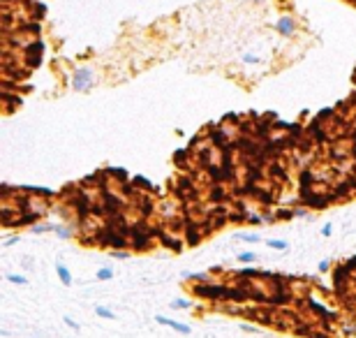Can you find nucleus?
I'll list each match as a JSON object with an SVG mask.
<instances>
[{
  "instance_id": "nucleus-1",
  "label": "nucleus",
  "mask_w": 356,
  "mask_h": 338,
  "mask_svg": "<svg viewBox=\"0 0 356 338\" xmlns=\"http://www.w3.org/2000/svg\"><path fill=\"white\" fill-rule=\"evenodd\" d=\"M97 74L92 67H77L72 72V79H69V83H72V88L77 93H83L88 91V88H92V83H95Z\"/></svg>"
},
{
  "instance_id": "nucleus-2",
  "label": "nucleus",
  "mask_w": 356,
  "mask_h": 338,
  "mask_svg": "<svg viewBox=\"0 0 356 338\" xmlns=\"http://www.w3.org/2000/svg\"><path fill=\"white\" fill-rule=\"evenodd\" d=\"M49 202H51V199L40 197V194H26V197L21 199V204H23V211L40 213V216L46 211V208H49Z\"/></svg>"
},
{
  "instance_id": "nucleus-3",
  "label": "nucleus",
  "mask_w": 356,
  "mask_h": 338,
  "mask_svg": "<svg viewBox=\"0 0 356 338\" xmlns=\"http://www.w3.org/2000/svg\"><path fill=\"white\" fill-rule=\"evenodd\" d=\"M102 243L111 245V248H125L127 239L118 234V229H102Z\"/></svg>"
},
{
  "instance_id": "nucleus-4",
  "label": "nucleus",
  "mask_w": 356,
  "mask_h": 338,
  "mask_svg": "<svg viewBox=\"0 0 356 338\" xmlns=\"http://www.w3.org/2000/svg\"><path fill=\"white\" fill-rule=\"evenodd\" d=\"M155 322H157V324H162V327H169V329H174L176 333H183V336H188V333L192 331V329H190V324L176 322V319L164 317V315H155Z\"/></svg>"
},
{
  "instance_id": "nucleus-5",
  "label": "nucleus",
  "mask_w": 356,
  "mask_h": 338,
  "mask_svg": "<svg viewBox=\"0 0 356 338\" xmlns=\"http://www.w3.org/2000/svg\"><path fill=\"white\" fill-rule=\"evenodd\" d=\"M275 30L280 32V35H285V37H291V35L296 32V21H294V16H289V14L280 16V19H277V23H275Z\"/></svg>"
},
{
  "instance_id": "nucleus-6",
  "label": "nucleus",
  "mask_w": 356,
  "mask_h": 338,
  "mask_svg": "<svg viewBox=\"0 0 356 338\" xmlns=\"http://www.w3.org/2000/svg\"><path fill=\"white\" fill-rule=\"evenodd\" d=\"M16 190H23L26 194H40V197H46V199H53L55 192L51 188H44V185H21Z\"/></svg>"
},
{
  "instance_id": "nucleus-7",
  "label": "nucleus",
  "mask_w": 356,
  "mask_h": 338,
  "mask_svg": "<svg viewBox=\"0 0 356 338\" xmlns=\"http://www.w3.org/2000/svg\"><path fill=\"white\" fill-rule=\"evenodd\" d=\"M55 273H58L63 285H72V273H69V269L65 264H55Z\"/></svg>"
},
{
  "instance_id": "nucleus-8",
  "label": "nucleus",
  "mask_w": 356,
  "mask_h": 338,
  "mask_svg": "<svg viewBox=\"0 0 356 338\" xmlns=\"http://www.w3.org/2000/svg\"><path fill=\"white\" fill-rule=\"evenodd\" d=\"M236 239H240V241H245V243H259V234H254V232H238L236 234Z\"/></svg>"
},
{
  "instance_id": "nucleus-9",
  "label": "nucleus",
  "mask_w": 356,
  "mask_h": 338,
  "mask_svg": "<svg viewBox=\"0 0 356 338\" xmlns=\"http://www.w3.org/2000/svg\"><path fill=\"white\" fill-rule=\"evenodd\" d=\"M53 232H55V236H60V239H72L74 236V232L65 225H53Z\"/></svg>"
},
{
  "instance_id": "nucleus-10",
  "label": "nucleus",
  "mask_w": 356,
  "mask_h": 338,
  "mask_svg": "<svg viewBox=\"0 0 356 338\" xmlns=\"http://www.w3.org/2000/svg\"><path fill=\"white\" fill-rule=\"evenodd\" d=\"M266 245H268V248H273V250H287V248H289V243H287L285 239H268Z\"/></svg>"
},
{
  "instance_id": "nucleus-11",
  "label": "nucleus",
  "mask_w": 356,
  "mask_h": 338,
  "mask_svg": "<svg viewBox=\"0 0 356 338\" xmlns=\"http://www.w3.org/2000/svg\"><path fill=\"white\" fill-rule=\"evenodd\" d=\"M238 262L252 264V262H257V255H254L252 250H243V253H238Z\"/></svg>"
},
{
  "instance_id": "nucleus-12",
  "label": "nucleus",
  "mask_w": 356,
  "mask_h": 338,
  "mask_svg": "<svg viewBox=\"0 0 356 338\" xmlns=\"http://www.w3.org/2000/svg\"><path fill=\"white\" fill-rule=\"evenodd\" d=\"M171 308L174 310H188V308H192V304H190V299H174L171 301Z\"/></svg>"
},
{
  "instance_id": "nucleus-13",
  "label": "nucleus",
  "mask_w": 356,
  "mask_h": 338,
  "mask_svg": "<svg viewBox=\"0 0 356 338\" xmlns=\"http://www.w3.org/2000/svg\"><path fill=\"white\" fill-rule=\"evenodd\" d=\"M111 278H114V269L111 266H102L97 271V280H111Z\"/></svg>"
},
{
  "instance_id": "nucleus-14",
  "label": "nucleus",
  "mask_w": 356,
  "mask_h": 338,
  "mask_svg": "<svg viewBox=\"0 0 356 338\" xmlns=\"http://www.w3.org/2000/svg\"><path fill=\"white\" fill-rule=\"evenodd\" d=\"M95 313H97V317H104V319H114V317H116L114 310H109L106 306H97Z\"/></svg>"
},
{
  "instance_id": "nucleus-15",
  "label": "nucleus",
  "mask_w": 356,
  "mask_h": 338,
  "mask_svg": "<svg viewBox=\"0 0 356 338\" xmlns=\"http://www.w3.org/2000/svg\"><path fill=\"white\" fill-rule=\"evenodd\" d=\"M49 229H53V225H44V222H35V225L30 227V232H32V234H44V232H49Z\"/></svg>"
},
{
  "instance_id": "nucleus-16",
  "label": "nucleus",
  "mask_w": 356,
  "mask_h": 338,
  "mask_svg": "<svg viewBox=\"0 0 356 338\" xmlns=\"http://www.w3.org/2000/svg\"><path fill=\"white\" fill-rule=\"evenodd\" d=\"M7 280H9V282H14V285H26L28 278H26V276H21V273H7Z\"/></svg>"
},
{
  "instance_id": "nucleus-17",
  "label": "nucleus",
  "mask_w": 356,
  "mask_h": 338,
  "mask_svg": "<svg viewBox=\"0 0 356 338\" xmlns=\"http://www.w3.org/2000/svg\"><path fill=\"white\" fill-rule=\"evenodd\" d=\"M109 255L114 259H127L129 257V250H109Z\"/></svg>"
},
{
  "instance_id": "nucleus-18",
  "label": "nucleus",
  "mask_w": 356,
  "mask_h": 338,
  "mask_svg": "<svg viewBox=\"0 0 356 338\" xmlns=\"http://www.w3.org/2000/svg\"><path fill=\"white\" fill-rule=\"evenodd\" d=\"M63 322H65V324H67V327H69V329H74V331H79V322H74V319H72V317H69V315H65V319H63Z\"/></svg>"
},
{
  "instance_id": "nucleus-19",
  "label": "nucleus",
  "mask_w": 356,
  "mask_h": 338,
  "mask_svg": "<svg viewBox=\"0 0 356 338\" xmlns=\"http://www.w3.org/2000/svg\"><path fill=\"white\" fill-rule=\"evenodd\" d=\"M243 63H248V65H257V63H259V58H257V56H252V54H245V56H243Z\"/></svg>"
},
{
  "instance_id": "nucleus-20",
  "label": "nucleus",
  "mask_w": 356,
  "mask_h": 338,
  "mask_svg": "<svg viewBox=\"0 0 356 338\" xmlns=\"http://www.w3.org/2000/svg\"><path fill=\"white\" fill-rule=\"evenodd\" d=\"M294 216H296V218H305V216H308V208H305V206L294 208Z\"/></svg>"
},
{
  "instance_id": "nucleus-21",
  "label": "nucleus",
  "mask_w": 356,
  "mask_h": 338,
  "mask_svg": "<svg viewBox=\"0 0 356 338\" xmlns=\"http://www.w3.org/2000/svg\"><path fill=\"white\" fill-rule=\"evenodd\" d=\"M248 222H250V225H261L264 218L261 216H248Z\"/></svg>"
},
{
  "instance_id": "nucleus-22",
  "label": "nucleus",
  "mask_w": 356,
  "mask_h": 338,
  "mask_svg": "<svg viewBox=\"0 0 356 338\" xmlns=\"http://www.w3.org/2000/svg\"><path fill=\"white\" fill-rule=\"evenodd\" d=\"M345 266H347V271H356V257H351V259H347V262H345Z\"/></svg>"
},
{
  "instance_id": "nucleus-23",
  "label": "nucleus",
  "mask_w": 356,
  "mask_h": 338,
  "mask_svg": "<svg viewBox=\"0 0 356 338\" xmlns=\"http://www.w3.org/2000/svg\"><path fill=\"white\" fill-rule=\"evenodd\" d=\"M331 234H333V225L331 222H326V225L322 227V236H331Z\"/></svg>"
},
{
  "instance_id": "nucleus-24",
  "label": "nucleus",
  "mask_w": 356,
  "mask_h": 338,
  "mask_svg": "<svg viewBox=\"0 0 356 338\" xmlns=\"http://www.w3.org/2000/svg\"><path fill=\"white\" fill-rule=\"evenodd\" d=\"M328 269H331V262H328V259H324V262H319V271H322V273H326Z\"/></svg>"
},
{
  "instance_id": "nucleus-25",
  "label": "nucleus",
  "mask_w": 356,
  "mask_h": 338,
  "mask_svg": "<svg viewBox=\"0 0 356 338\" xmlns=\"http://www.w3.org/2000/svg\"><path fill=\"white\" fill-rule=\"evenodd\" d=\"M14 243H18V236H7V239L3 241V245H14Z\"/></svg>"
},
{
  "instance_id": "nucleus-26",
  "label": "nucleus",
  "mask_w": 356,
  "mask_h": 338,
  "mask_svg": "<svg viewBox=\"0 0 356 338\" xmlns=\"http://www.w3.org/2000/svg\"><path fill=\"white\" fill-rule=\"evenodd\" d=\"M240 329H243V331H248V333H259V329L257 327H250V324H240Z\"/></svg>"
}]
</instances>
